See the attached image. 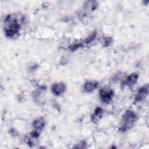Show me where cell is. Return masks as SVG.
<instances>
[{"mask_svg": "<svg viewBox=\"0 0 149 149\" xmlns=\"http://www.w3.org/2000/svg\"><path fill=\"white\" fill-rule=\"evenodd\" d=\"M4 24V30L7 37L13 38L18 35L20 28V21L16 15H8L5 19Z\"/></svg>", "mask_w": 149, "mask_h": 149, "instance_id": "cell-1", "label": "cell"}, {"mask_svg": "<svg viewBox=\"0 0 149 149\" xmlns=\"http://www.w3.org/2000/svg\"><path fill=\"white\" fill-rule=\"evenodd\" d=\"M137 119V115L134 111L129 109L127 110L122 116L119 130L126 132L130 129L134 124Z\"/></svg>", "mask_w": 149, "mask_h": 149, "instance_id": "cell-2", "label": "cell"}, {"mask_svg": "<svg viewBox=\"0 0 149 149\" xmlns=\"http://www.w3.org/2000/svg\"><path fill=\"white\" fill-rule=\"evenodd\" d=\"M113 91L112 89L108 87H104L100 91V98L104 103L109 102L113 97Z\"/></svg>", "mask_w": 149, "mask_h": 149, "instance_id": "cell-3", "label": "cell"}, {"mask_svg": "<svg viewBox=\"0 0 149 149\" xmlns=\"http://www.w3.org/2000/svg\"><path fill=\"white\" fill-rule=\"evenodd\" d=\"M148 93V85L146 84L139 88V90L137 93L136 95L135 96L134 102H138L143 101L147 96Z\"/></svg>", "mask_w": 149, "mask_h": 149, "instance_id": "cell-4", "label": "cell"}, {"mask_svg": "<svg viewBox=\"0 0 149 149\" xmlns=\"http://www.w3.org/2000/svg\"><path fill=\"white\" fill-rule=\"evenodd\" d=\"M66 90V86L63 83H54L51 87V91L52 93L55 95H60Z\"/></svg>", "mask_w": 149, "mask_h": 149, "instance_id": "cell-5", "label": "cell"}, {"mask_svg": "<svg viewBox=\"0 0 149 149\" xmlns=\"http://www.w3.org/2000/svg\"><path fill=\"white\" fill-rule=\"evenodd\" d=\"M139 78V74L137 73H133L130 74L126 79L125 84L129 86H132L136 83Z\"/></svg>", "mask_w": 149, "mask_h": 149, "instance_id": "cell-6", "label": "cell"}, {"mask_svg": "<svg viewBox=\"0 0 149 149\" xmlns=\"http://www.w3.org/2000/svg\"><path fill=\"white\" fill-rule=\"evenodd\" d=\"M103 114V109L100 107H97L94 110L93 114L91 116V120L94 123L98 122L102 118Z\"/></svg>", "mask_w": 149, "mask_h": 149, "instance_id": "cell-7", "label": "cell"}, {"mask_svg": "<svg viewBox=\"0 0 149 149\" xmlns=\"http://www.w3.org/2000/svg\"><path fill=\"white\" fill-rule=\"evenodd\" d=\"M45 124V120L42 117L37 118L36 119H35L33 121V122L32 123L34 129L36 130H39V131H40L41 130H42L44 128Z\"/></svg>", "mask_w": 149, "mask_h": 149, "instance_id": "cell-8", "label": "cell"}, {"mask_svg": "<svg viewBox=\"0 0 149 149\" xmlns=\"http://www.w3.org/2000/svg\"><path fill=\"white\" fill-rule=\"evenodd\" d=\"M98 86L97 81H87L84 85V89L86 92H91L94 90Z\"/></svg>", "mask_w": 149, "mask_h": 149, "instance_id": "cell-9", "label": "cell"}, {"mask_svg": "<svg viewBox=\"0 0 149 149\" xmlns=\"http://www.w3.org/2000/svg\"><path fill=\"white\" fill-rule=\"evenodd\" d=\"M95 37H96V32L95 31H94L91 34H90L84 41V43H86V44H88V43H90L91 42H92L95 38Z\"/></svg>", "mask_w": 149, "mask_h": 149, "instance_id": "cell-10", "label": "cell"}, {"mask_svg": "<svg viewBox=\"0 0 149 149\" xmlns=\"http://www.w3.org/2000/svg\"><path fill=\"white\" fill-rule=\"evenodd\" d=\"M112 42V39L111 37H106L104 40V45L105 46H108Z\"/></svg>", "mask_w": 149, "mask_h": 149, "instance_id": "cell-11", "label": "cell"}]
</instances>
